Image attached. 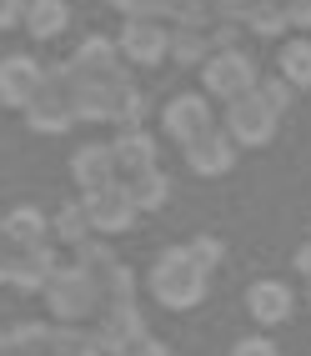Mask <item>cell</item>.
<instances>
[{
    "mask_svg": "<svg viewBox=\"0 0 311 356\" xmlns=\"http://www.w3.org/2000/svg\"><path fill=\"white\" fill-rule=\"evenodd\" d=\"M151 296L161 306H171V312H186V306H196L206 296V266L196 261L191 246H171L161 251V261L151 266Z\"/></svg>",
    "mask_w": 311,
    "mask_h": 356,
    "instance_id": "1",
    "label": "cell"
},
{
    "mask_svg": "<svg viewBox=\"0 0 311 356\" xmlns=\"http://www.w3.org/2000/svg\"><path fill=\"white\" fill-rule=\"evenodd\" d=\"M26 121H31V131H45V136L70 131V121H76V96H70V86L61 81V70H45L40 90L26 106Z\"/></svg>",
    "mask_w": 311,
    "mask_h": 356,
    "instance_id": "2",
    "label": "cell"
},
{
    "mask_svg": "<svg viewBox=\"0 0 311 356\" xmlns=\"http://www.w3.org/2000/svg\"><path fill=\"white\" fill-rule=\"evenodd\" d=\"M201 81H206V96H221V101H241L256 90V60L241 51H216L201 65Z\"/></svg>",
    "mask_w": 311,
    "mask_h": 356,
    "instance_id": "3",
    "label": "cell"
},
{
    "mask_svg": "<svg viewBox=\"0 0 311 356\" xmlns=\"http://www.w3.org/2000/svg\"><path fill=\"white\" fill-rule=\"evenodd\" d=\"M61 70V81L76 90V86H86V81H121V51H115V40H106V35H90L81 51H76V60H65V65H56Z\"/></svg>",
    "mask_w": 311,
    "mask_h": 356,
    "instance_id": "4",
    "label": "cell"
},
{
    "mask_svg": "<svg viewBox=\"0 0 311 356\" xmlns=\"http://www.w3.org/2000/svg\"><path fill=\"white\" fill-rule=\"evenodd\" d=\"M226 136L236 140V146H266V140L276 136V111L251 90V96L226 106Z\"/></svg>",
    "mask_w": 311,
    "mask_h": 356,
    "instance_id": "5",
    "label": "cell"
},
{
    "mask_svg": "<svg viewBox=\"0 0 311 356\" xmlns=\"http://www.w3.org/2000/svg\"><path fill=\"white\" fill-rule=\"evenodd\" d=\"M95 296H101V286H95L86 271H56V276H51V286H45V301H51V312H56L61 321H70V326H76L81 316L95 312Z\"/></svg>",
    "mask_w": 311,
    "mask_h": 356,
    "instance_id": "6",
    "label": "cell"
},
{
    "mask_svg": "<svg viewBox=\"0 0 311 356\" xmlns=\"http://www.w3.org/2000/svg\"><path fill=\"white\" fill-rule=\"evenodd\" d=\"M115 51L126 60H136V65H156V60L171 56V31H166L161 20H126Z\"/></svg>",
    "mask_w": 311,
    "mask_h": 356,
    "instance_id": "7",
    "label": "cell"
},
{
    "mask_svg": "<svg viewBox=\"0 0 311 356\" xmlns=\"http://www.w3.org/2000/svg\"><path fill=\"white\" fill-rule=\"evenodd\" d=\"M86 216H90V226H95V231L121 236V231H131V226H136L141 211L131 206V191H126L121 181H115V186H106V191H90V196H86Z\"/></svg>",
    "mask_w": 311,
    "mask_h": 356,
    "instance_id": "8",
    "label": "cell"
},
{
    "mask_svg": "<svg viewBox=\"0 0 311 356\" xmlns=\"http://www.w3.org/2000/svg\"><path fill=\"white\" fill-rule=\"evenodd\" d=\"M40 81H45V70L31 56H6L0 60V106H20L26 111L31 96L40 90Z\"/></svg>",
    "mask_w": 311,
    "mask_h": 356,
    "instance_id": "9",
    "label": "cell"
},
{
    "mask_svg": "<svg viewBox=\"0 0 311 356\" xmlns=\"http://www.w3.org/2000/svg\"><path fill=\"white\" fill-rule=\"evenodd\" d=\"M231 161H236V140L226 131H216V126L186 146V165L196 176H221V171H231Z\"/></svg>",
    "mask_w": 311,
    "mask_h": 356,
    "instance_id": "10",
    "label": "cell"
},
{
    "mask_svg": "<svg viewBox=\"0 0 311 356\" xmlns=\"http://www.w3.org/2000/svg\"><path fill=\"white\" fill-rule=\"evenodd\" d=\"M111 156H115V171H121L126 181L156 171V140L141 131V126H131V131L115 136V140H111Z\"/></svg>",
    "mask_w": 311,
    "mask_h": 356,
    "instance_id": "11",
    "label": "cell"
},
{
    "mask_svg": "<svg viewBox=\"0 0 311 356\" xmlns=\"http://www.w3.org/2000/svg\"><path fill=\"white\" fill-rule=\"evenodd\" d=\"M211 131V106L206 96H176L171 106H166V136H176L181 146H191L196 136Z\"/></svg>",
    "mask_w": 311,
    "mask_h": 356,
    "instance_id": "12",
    "label": "cell"
},
{
    "mask_svg": "<svg viewBox=\"0 0 311 356\" xmlns=\"http://www.w3.org/2000/svg\"><path fill=\"white\" fill-rule=\"evenodd\" d=\"M95 337H101V346H106V351L126 356L131 346H141V341H146V321H141V312H136V306H111Z\"/></svg>",
    "mask_w": 311,
    "mask_h": 356,
    "instance_id": "13",
    "label": "cell"
},
{
    "mask_svg": "<svg viewBox=\"0 0 311 356\" xmlns=\"http://www.w3.org/2000/svg\"><path fill=\"white\" fill-rule=\"evenodd\" d=\"M70 176L81 181V191L90 196V191H106V186H115V156H111V146H81L76 156H70Z\"/></svg>",
    "mask_w": 311,
    "mask_h": 356,
    "instance_id": "14",
    "label": "cell"
},
{
    "mask_svg": "<svg viewBox=\"0 0 311 356\" xmlns=\"http://www.w3.org/2000/svg\"><path fill=\"white\" fill-rule=\"evenodd\" d=\"M246 306H251V316L261 321V326H276V321H286L292 316V291L281 286V281H256V286L246 291Z\"/></svg>",
    "mask_w": 311,
    "mask_h": 356,
    "instance_id": "15",
    "label": "cell"
},
{
    "mask_svg": "<svg viewBox=\"0 0 311 356\" xmlns=\"http://www.w3.org/2000/svg\"><path fill=\"white\" fill-rule=\"evenodd\" d=\"M45 231H51V221H45L35 206H15L10 216H6V226H0V241L31 251V246H45Z\"/></svg>",
    "mask_w": 311,
    "mask_h": 356,
    "instance_id": "16",
    "label": "cell"
},
{
    "mask_svg": "<svg viewBox=\"0 0 311 356\" xmlns=\"http://www.w3.org/2000/svg\"><path fill=\"white\" fill-rule=\"evenodd\" d=\"M56 271H61V266H56V251H51V246H31V251H20V261H15V286L45 291Z\"/></svg>",
    "mask_w": 311,
    "mask_h": 356,
    "instance_id": "17",
    "label": "cell"
},
{
    "mask_svg": "<svg viewBox=\"0 0 311 356\" xmlns=\"http://www.w3.org/2000/svg\"><path fill=\"white\" fill-rule=\"evenodd\" d=\"M26 26H31L35 40H56V35L70 26V6H65V0H31Z\"/></svg>",
    "mask_w": 311,
    "mask_h": 356,
    "instance_id": "18",
    "label": "cell"
},
{
    "mask_svg": "<svg viewBox=\"0 0 311 356\" xmlns=\"http://www.w3.org/2000/svg\"><path fill=\"white\" fill-rule=\"evenodd\" d=\"M51 326H10L6 337H0V351L10 356H51Z\"/></svg>",
    "mask_w": 311,
    "mask_h": 356,
    "instance_id": "19",
    "label": "cell"
},
{
    "mask_svg": "<svg viewBox=\"0 0 311 356\" xmlns=\"http://www.w3.org/2000/svg\"><path fill=\"white\" fill-rule=\"evenodd\" d=\"M121 186L131 191V206H136V211H156V206H166V196H171V181H166L161 171L131 176V181H121Z\"/></svg>",
    "mask_w": 311,
    "mask_h": 356,
    "instance_id": "20",
    "label": "cell"
},
{
    "mask_svg": "<svg viewBox=\"0 0 311 356\" xmlns=\"http://www.w3.org/2000/svg\"><path fill=\"white\" fill-rule=\"evenodd\" d=\"M171 60H181V65H206V60H211V35H206V31L171 26Z\"/></svg>",
    "mask_w": 311,
    "mask_h": 356,
    "instance_id": "21",
    "label": "cell"
},
{
    "mask_svg": "<svg viewBox=\"0 0 311 356\" xmlns=\"http://www.w3.org/2000/svg\"><path fill=\"white\" fill-rule=\"evenodd\" d=\"M51 231L61 236V241H70V246H86L90 241V216H86V201H76V206H61L56 211V221H51Z\"/></svg>",
    "mask_w": 311,
    "mask_h": 356,
    "instance_id": "22",
    "label": "cell"
},
{
    "mask_svg": "<svg viewBox=\"0 0 311 356\" xmlns=\"http://www.w3.org/2000/svg\"><path fill=\"white\" fill-rule=\"evenodd\" d=\"M101 337H90V331L81 326H61L56 337H51V356H101Z\"/></svg>",
    "mask_w": 311,
    "mask_h": 356,
    "instance_id": "23",
    "label": "cell"
},
{
    "mask_svg": "<svg viewBox=\"0 0 311 356\" xmlns=\"http://www.w3.org/2000/svg\"><path fill=\"white\" fill-rule=\"evenodd\" d=\"M115 266H121V261H115L101 241H86V246H76V271H86L90 281H95V286H101V281L115 271Z\"/></svg>",
    "mask_w": 311,
    "mask_h": 356,
    "instance_id": "24",
    "label": "cell"
},
{
    "mask_svg": "<svg viewBox=\"0 0 311 356\" xmlns=\"http://www.w3.org/2000/svg\"><path fill=\"white\" fill-rule=\"evenodd\" d=\"M246 31L251 35H281L286 31V6H281V0H256V6H251V15H246Z\"/></svg>",
    "mask_w": 311,
    "mask_h": 356,
    "instance_id": "25",
    "label": "cell"
},
{
    "mask_svg": "<svg viewBox=\"0 0 311 356\" xmlns=\"http://www.w3.org/2000/svg\"><path fill=\"white\" fill-rule=\"evenodd\" d=\"M281 76H286V86H311V35L292 40L281 51Z\"/></svg>",
    "mask_w": 311,
    "mask_h": 356,
    "instance_id": "26",
    "label": "cell"
},
{
    "mask_svg": "<svg viewBox=\"0 0 311 356\" xmlns=\"http://www.w3.org/2000/svg\"><path fill=\"white\" fill-rule=\"evenodd\" d=\"M171 20L186 31H206L216 20V10H211V0H171Z\"/></svg>",
    "mask_w": 311,
    "mask_h": 356,
    "instance_id": "27",
    "label": "cell"
},
{
    "mask_svg": "<svg viewBox=\"0 0 311 356\" xmlns=\"http://www.w3.org/2000/svg\"><path fill=\"white\" fill-rule=\"evenodd\" d=\"M115 10H121L126 20H161L171 15V0H111Z\"/></svg>",
    "mask_w": 311,
    "mask_h": 356,
    "instance_id": "28",
    "label": "cell"
},
{
    "mask_svg": "<svg viewBox=\"0 0 311 356\" xmlns=\"http://www.w3.org/2000/svg\"><path fill=\"white\" fill-rule=\"evenodd\" d=\"M256 96H261V101H266V106H271V111L281 115L286 106H292V86H286V81H266V86L256 90Z\"/></svg>",
    "mask_w": 311,
    "mask_h": 356,
    "instance_id": "29",
    "label": "cell"
},
{
    "mask_svg": "<svg viewBox=\"0 0 311 356\" xmlns=\"http://www.w3.org/2000/svg\"><path fill=\"white\" fill-rule=\"evenodd\" d=\"M236 40H241V26H236V20H221L216 35H211V56H216V51H236Z\"/></svg>",
    "mask_w": 311,
    "mask_h": 356,
    "instance_id": "30",
    "label": "cell"
},
{
    "mask_svg": "<svg viewBox=\"0 0 311 356\" xmlns=\"http://www.w3.org/2000/svg\"><path fill=\"white\" fill-rule=\"evenodd\" d=\"M191 251H196L201 266H216V261H221V241H216V236H196V241H191Z\"/></svg>",
    "mask_w": 311,
    "mask_h": 356,
    "instance_id": "31",
    "label": "cell"
},
{
    "mask_svg": "<svg viewBox=\"0 0 311 356\" xmlns=\"http://www.w3.org/2000/svg\"><path fill=\"white\" fill-rule=\"evenodd\" d=\"M26 10H31V0H0V31L20 26V20H26Z\"/></svg>",
    "mask_w": 311,
    "mask_h": 356,
    "instance_id": "32",
    "label": "cell"
},
{
    "mask_svg": "<svg viewBox=\"0 0 311 356\" xmlns=\"http://www.w3.org/2000/svg\"><path fill=\"white\" fill-rule=\"evenodd\" d=\"M286 26L311 31V0H286Z\"/></svg>",
    "mask_w": 311,
    "mask_h": 356,
    "instance_id": "33",
    "label": "cell"
},
{
    "mask_svg": "<svg viewBox=\"0 0 311 356\" xmlns=\"http://www.w3.org/2000/svg\"><path fill=\"white\" fill-rule=\"evenodd\" d=\"M231 356H276V346H271L266 337H246V341L231 346Z\"/></svg>",
    "mask_w": 311,
    "mask_h": 356,
    "instance_id": "34",
    "label": "cell"
},
{
    "mask_svg": "<svg viewBox=\"0 0 311 356\" xmlns=\"http://www.w3.org/2000/svg\"><path fill=\"white\" fill-rule=\"evenodd\" d=\"M251 6H256V0H211V10H216L221 20H231V15H251Z\"/></svg>",
    "mask_w": 311,
    "mask_h": 356,
    "instance_id": "35",
    "label": "cell"
},
{
    "mask_svg": "<svg viewBox=\"0 0 311 356\" xmlns=\"http://www.w3.org/2000/svg\"><path fill=\"white\" fill-rule=\"evenodd\" d=\"M15 261H20V246L0 241V281H15Z\"/></svg>",
    "mask_w": 311,
    "mask_h": 356,
    "instance_id": "36",
    "label": "cell"
},
{
    "mask_svg": "<svg viewBox=\"0 0 311 356\" xmlns=\"http://www.w3.org/2000/svg\"><path fill=\"white\" fill-rule=\"evenodd\" d=\"M126 356H171V351H166L161 341H151V337H146V341H141V346H131Z\"/></svg>",
    "mask_w": 311,
    "mask_h": 356,
    "instance_id": "37",
    "label": "cell"
},
{
    "mask_svg": "<svg viewBox=\"0 0 311 356\" xmlns=\"http://www.w3.org/2000/svg\"><path fill=\"white\" fill-rule=\"evenodd\" d=\"M296 271L311 281V246H301V251H296Z\"/></svg>",
    "mask_w": 311,
    "mask_h": 356,
    "instance_id": "38",
    "label": "cell"
},
{
    "mask_svg": "<svg viewBox=\"0 0 311 356\" xmlns=\"http://www.w3.org/2000/svg\"><path fill=\"white\" fill-rule=\"evenodd\" d=\"M0 226H6V216H0Z\"/></svg>",
    "mask_w": 311,
    "mask_h": 356,
    "instance_id": "39",
    "label": "cell"
},
{
    "mask_svg": "<svg viewBox=\"0 0 311 356\" xmlns=\"http://www.w3.org/2000/svg\"><path fill=\"white\" fill-rule=\"evenodd\" d=\"M0 356H10V351H0Z\"/></svg>",
    "mask_w": 311,
    "mask_h": 356,
    "instance_id": "40",
    "label": "cell"
}]
</instances>
